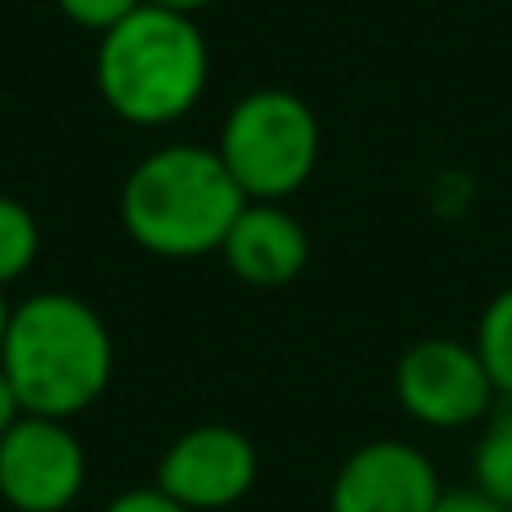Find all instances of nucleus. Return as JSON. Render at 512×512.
Segmentation results:
<instances>
[{"instance_id":"obj_1","label":"nucleus","mask_w":512,"mask_h":512,"mask_svg":"<svg viewBox=\"0 0 512 512\" xmlns=\"http://www.w3.org/2000/svg\"><path fill=\"white\" fill-rule=\"evenodd\" d=\"M0 369L23 414L77 418L104 400L113 382V337L90 301L72 292H36L9 310Z\"/></svg>"},{"instance_id":"obj_2","label":"nucleus","mask_w":512,"mask_h":512,"mask_svg":"<svg viewBox=\"0 0 512 512\" xmlns=\"http://www.w3.org/2000/svg\"><path fill=\"white\" fill-rule=\"evenodd\" d=\"M248 207L221 153L207 144H167L126 176L117 212L122 230L153 256L194 261L221 252L230 225Z\"/></svg>"},{"instance_id":"obj_3","label":"nucleus","mask_w":512,"mask_h":512,"mask_svg":"<svg viewBox=\"0 0 512 512\" xmlns=\"http://www.w3.org/2000/svg\"><path fill=\"white\" fill-rule=\"evenodd\" d=\"M212 50L189 14L140 5L99 36L95 86L131 126H171L203 99Z\"/></svg>"},{"instance_id":"obj_4","label":"nucleus","mask_w":512,"mask_h":512,"mask_svg":"<svg viewBox=\"0 0 512 512\" xmlns=\"http://www.w3.org/2000/svg\"><path fill=\"white\" fill-rule=\"evenodd\" d=\"M216 153L248 203H283L319 167V117L292 90H252L230 108Z\"/></svg>"},{"instance_id":"obj_5","label":"nucleus","mask_w":512,"mask_h":512,"mask_svg":"<svg viewBox=\"0 0 512 512\" xmlns=\"http://www.w3.org/2000/svg\"><path fill=\"white\" fill-rule=\"evenodd\" d=\"M396 400L414 423L459 432L495 414L499 391L472 342L423 337L396 360Z\"/></svg>"},{"instance_id":"obj_6","label":"nucleus","mask_w":512,"mask_h":512,"mask_svg":"<svg viewBox=\"0 0 512 512\" xmlns=\"http://www.w3.org/2000/svg\"><path fill=\"white\" fill-rule=\"evenodd\" d=\"M86 486V450L63 418L23 414L0 436V499L14 512H63Z\"/></svg>"},{"instance_id":"obj_7","label":"nucleus","mask_w":512,"mask_h":512,"mask_svg":"<svg viewBox=\"0 0 512 512\" xmlns=\"http://www.w3.org/2000/svg\"><path fill=\"white\" fill-rule=\"evenodd\" d=\"M256 468H261L256 445L239 427L203 423L189 427L180 441H171L153 486L189 512H221L248 499V490L256 486Z\"/></svg>"},{"instance_id":"obj_8","label":"nucleus","mask_w":512,"mask_h":512,"mask_svg":"<svg viewBox=\"0 0 512 512\" xmlns=\"http://www.w3.org/2000/svg\"><path fill=\"white\" fill-rule=\"evenodd\" d=\"M436 463L409 441H369L337 468L328 512H432L441 499Z\"/></svg>"},{"instance_id":"obj_9","label":"nucleus","mask_w":512,"mask_h":512,"mask_svg":"<svg viewBox=\"0 0 512 512\" xmlns=\"http://www.w3.org/2000/svg\"><path fill=\"white\" fill-rule=\"evenodd\" d=\"M221 256L248 288H283L310 261V234L283 203H248L230 225Z\"/></svg>"},{"instance_id":"obj_10","label":"nucleus","mask_w":512,"mask_h":512,"mask_svg":"<svg viewBox=\"0 0 512 512\" xmlns=\"http://www.w3.org/2000/svg\"><path fill=\"white\" fill-rule=\"evenodd\" d=\"M472 486L495 504L512 508V400H504L499 414H490L486 432L472 450Z\"/></svg>"},{"instance_id":"obj_11","label":"nucleus","mask_w":512,"mask_h":512,"mask_svg":"<svg viewBox=\"0 0 512 512\" xmlns=\"http://www.w3.org/2000/svg\"><path fill=\"white\" fill-rule=\"evenodd\" d=\"M472 346H477L499 400H512V288H499L495 297L486 301Z\"/></svg>"},{"instance_id":"obj_12","label":"nucleus","mask_w":512,"mask_h":512,"mask_svg":"<svg viewBox=\"0 0 512 512\" xmlns=\"http://www.w3.org/2000/svg\"><path fill=\"white\" fill-rule=\"evenodd\" d=\"M36 252H41V225H36L32 207L0 194V288L23 279Z\"/></svg>"},{"instance_id":"obj_13","label":"nucleus","mask_w":512,"mask_h":512,"mask_svg":"<svg viewBox=\"0 0 512 512\" xmlns=\"http://www.w3.org/2000/svg\"><path fill=\"white\" fill-rule=\"evenodd\" d=\"M54 5H59V14L72 18L77 27L104 36L108 27H117L122 18H131L135 9L144 5V0H54Z\"/></svg>"},{"instance_id":"obj_14","label":"nucleus","mask_w":512,"mask_h":512,"mask_svg":"<svg viewBox=\"0 0 512 512\" xmlns=\"http://www.w3.org/2000/svg\"><path fill=\"white\" fill-rule=\"evenodd\" d=\"M104 512H189V508L176 504L171 495H162L158 486H144V490H126V495H117Z\"/></svg>"},{"instance_id":"obj_15","label":"nucleus","mask_w":512,"mask_h":512,"mask_svg":"<svg viewBox=\"0 0 512 512\" xmlns=\"http://www.w3.org/2000/svg\"><path fill=\"white\" fill-rule=\"evenodd\" d=\"M432 512H512V508L495 504V499L481 495L477 486H468V490H445V495L436 499Z\"/></svg>"},{"instance_id":"obj_16","label":"nucleus","mask_w":512,"mask_h":512,"mask_svg":"<svg viewBox=\"0 0 512 512\" xmlns=\"http://www.w3.org/2000/svg\"><path fill=\"white\" fill-rule=\"evenodd\" d=\"M23 418V405H18V391L9 387V378H5V369H0V436L9 432V427Z\"/></svg>"},{"instance_id":"obj_17","label":"nucleus","mask_w":512,"mask_h":512,"mask_svg":"<svg viewBox=\"0 0 512 512\" xmlns=\"http://www.w3.org/2000/svg\"><path fill=\"white\" fill-rule=\"evenodd\" d=\"M144 5H158V9H171V14H203L207 5H212V0H144Z\"/></svg>"},{"instance_id":"obj_18","label":"nucleus","mask_w":512,"mask_h":512,"mask_svg":"<svg viewBox=\"0 0 512 512\" xmlns=\"http://www.w3.org/2000/svg\"><path fill=\"white\" fill-rule=\"evenodd\" d=\"M9 310L14 306L5 301V288H0V342H5V328H9Z\"/></svg>"}]
</instances>
